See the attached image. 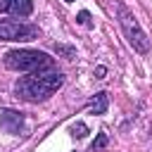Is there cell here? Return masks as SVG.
I'll return each mask as SVG.
<instances>
[{
	"instance_id": "cell-1",
	"label": "cell",
	"mask_w": 152,
	"mask_h": 152,
	"mask_svg": "<svg viewBox=\"0 0 152 152\" xmlns=\"http://www.w3.org/2000/svg\"><path fill=\"white\" fill-rule=\"evenodd\" d=\"M64 83V76L55 69H48V71H36L31 76H21L14 86L17 95L21 100H28V102H40V100H48L52 93H57Z\"/></svg>"
},
{
	"instance_id": "cell-2",
	"label": "cell",
	"mask_w": 152,
	"mask_h": 152,
	"mask_svg": "<svg viewBox=\"0 0 152 152\" xmlns=\"http://www.w3.org/2000/svg\"><path fill=\"white\" fill-rule=\"evenodd\" d=\"M5 64L14 71H48L52 69V59L40 50H12L5 55Z\"/></svg>"
},
{
	"instance_id": "cell-3",
	"label": "cell",
	"mask_w": 152,
	"mask_h": 152,
	"mask_svg": "<svg viewBox=\"0 0 152 152\" xmlns=\"http://www.w3.org/2000/svg\"><path fill=\"white\" fill-rule=\"evenodd\" d=\"M116 12H119L121 31H124L126 40L131 43V48H133L135 52H140V55H147V52H150V38H147L145 31L140 28V24H138V19L133 17V12H131L126 5H119Z\"/></svg>"
},
{
	"instance_id": "cell-4",
	"label": "cell",
	"mask_w": 152,
	"mask_h": 152,
	"mask_svg": "<svg viewBox=\"0 0 152 152\" xmlns=\"http://www.w3.org/2000/svg\"><path fill=\"white\" fill-rule=\"evenodd\" d=\"M31 38H36V26L17 19L0 21V40H31Z\"/></svg>"
},
{
	"instance_id": "cell-5",
	"label": "cell",
	"mask_w": 152,
	"mask_h": 152,
	"mask_svg": "<svg viewBox=\"0 0 152 152\" xmlns=\"http://www.w3.org/2000/svg\"><path fill=\"white\" fill-rule=\"evenodd\" d=\"M33 10L31 0H0V12H10V14H19V17H28Z\"/></svg>"
},
{
	"instance_id": "cell-6",
	"label": "cell",
	"mask_w": 152,
	"mask_h": 152,
	"mask_svg": "<svg viewBox=\"0 0 152 152\" xmlns=\"http://www.w3.org/2000/svg\"><path fill=\"white\" fill-rule=\"evenodd\" d=\"M0 126L7 128L10 133H17V131L21 128V116H19L17 112H5L2 119H0Z\"/></svg>"
},
{
	"instance_id": "cell-7",
	"label": "cell",
	"mask_w": 152,
	"mask_h": 152,
	"mask_svg": "<svg viewBox=\"0 0 152 152\" xmlns=\"http://www.w3.org/2000/svg\"><path fill=\"white\" fill-rule=\"evenodd\" d=\"M107 104H109L107 93H95V97H90V102H88V107H90L93 114H104L107 112Z\"/></svg>"
},
{
	"instance_id": "cell-8",
	"label": "cell",
	"mask_w": 152,
	"mask_h": 152,
	"mask_svg": "<svg viewBox=\"0 0 152 152\" xmlns=\"http://www.w3.org/2000/svg\"><path fill=\"white\" fill-rule=\"evenodd\" d=\"M104 147H107V133H97V138L93 140L90 150H93V152H100V150H104Z\"/></svg>"
},
{
	"instance_id": "cell-9",
	"label": "cell",
	"mask_w": 152,
	"mask_h": 152,
	"mask_svg": "<svg viewBox=\"0 0 152 152\" xmlns=\"http://www.w3.org/2000/svg\"><path fill=\"white\" fill-rule=\"evenodd\" d=\"M78 24L90 26V14H88V12H78Z\"/></svg>"
},
{
	"instance_id": "cell-10",
	"label": "cell",
	"mask_w": 152,
	"mask_h": 152,
	"mask_svg": "<svg viewBox=\"0 0 152 152\" xmlns=\"http://www.w3.org/2000/svg\"><path fill=\"white\" fill-rule=\"evenodd\" d=\"M74 135H76V138H83V135H86V126H83V124L74 126Z\"/></svg>"
},
{
	"instance_id": "cell-11",
	"label": "cell",
	"mask_w": 152,
	"mask_h": 152,
	"mask_svg": "<svg viewBox=\"0 0 152 152\" xmlns=\"http://www.w3.org/2000/svg\"><path fill=\"white\" fill-rule=\"evenodd\" d=\"M57 52H62V55H66V57H74V50H71V48H64V45H57Z\"/></svg>"
},
{
	"instance_id": "cell-12",
	"label": "cell",
	"mask_w": 152,
	"mask_h": 152,
	"mask_svg": "<svg viewBox=\"0 0 152 152\" xmlns=\"http://www.w3.org/2000/svg\"><path fill=\"white\" fill-rule=\"evenodd\" d=\"M66 2H71V0H66Z\"/></svg>"
}]
</instances>
